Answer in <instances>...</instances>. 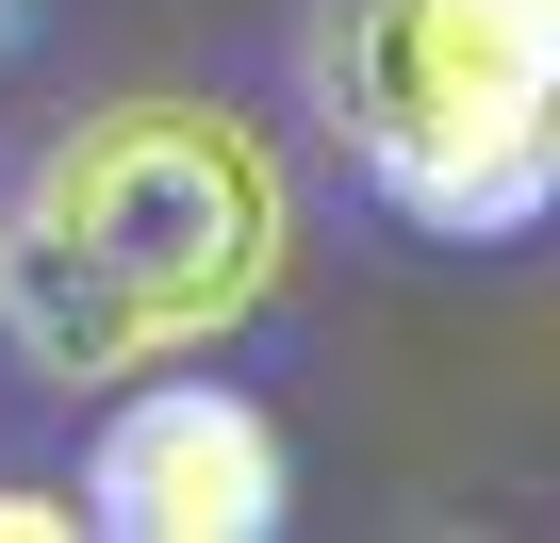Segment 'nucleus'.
<instances>
[{
    "label": "nucleus",
    "mask_w": 560,
    "mask_h": 543,
    "mask_svg": "<svg viewBox=\"0 0 560 543\" xmlns=\"http://www.w3.org/2000/svg\"><path fill=\"white\" fill-rule=\"evenodd\" d=\"M298 281V181L231 99H100L34 149L0 214V330L34 379L100 396L182 346H231Z\"/></svg>",
    "instance_id": "nucleus-1"
},
{
    "label": "nucleus",
    "mask_w": 560,
    "mask_h": 543,
    "mask_svg": "<svg viewBox=\"0 0 560 543\" xmlns=\"http://www.w3.org/2000/svg\"><path fill=\"white\" fill-rule=\"evenodd\" d=\"M314 116L412 231H527L560 214V67L494 0H330L314 17Z\"/></svg>",
    "instance_id": "nucleus-2"
},
{
    "label": "nucleus",
    "mask_w": 560,
    "mask_h": 543,
    "mask_svg": "<svg viewBox=\"0 0 560 543\" xmlns=\"http://www.w3.org/2000/svg\"><path fill=\"white\" fill-rule=\"evenodd\" d=\"M83 527H116V543H264L280 527V428L231 379H149L83 445Z\"/></svg>",
    "instance_id": "nucleus-3"
},
{
    "label": "nucleus",
    "mask_w": 560,
    "mask_h": 543,
    "mask_svg": "<svg viewBox=\"0 0 560 543\" xmlns=\"http://www.w3.org/2000/svg\"><path fill=\"white\" fill-rule=\"evenodd\" d=\"M50 527H83V494H34V477H0V543H50Z\"/></svg>",
    "instance_id": "nucleus-4"
},
{
    "label": "nucleus",
    "mask_w": 560,
    "mask_h": 543,
    "mask_svg": "<svg viewBox=\"0 0 560 543\" xmlns=\"http://www.w3.org/2000/svg\"><path fill=\"white\" fill-rule=\"evenodd\" d=\"M494 17H511V34L544 50V67H560V0H494Z\"/></svg>",
    "instance_id": "nucleus-5"
},
{
    "label": "nucleus",
    "mask_w": 560,
    "mask_h": 543,
    "mask_svg": "<svg viewBox=\"0 0 560 543\" xmlns=\"http://www.w3.org/2000/svg\"><path fill=\"white\" fill-rule=\"evenodd\" d=\"M0 34H18V0H0Z\"/></svg>",
    "instance_id": "nucleus-6"
}]
</instances>
